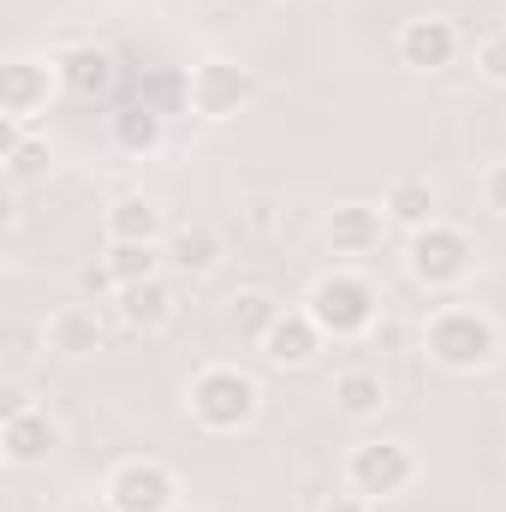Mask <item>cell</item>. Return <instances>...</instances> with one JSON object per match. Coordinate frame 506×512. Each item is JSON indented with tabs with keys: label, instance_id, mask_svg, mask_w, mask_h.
Listing matches in <instances>:
<instances>
[{
	"label": "cell",
	"instance_id": "ffe728a7",
	"mask_svg": "<svg viewBox=\"0 0 506 512\" xmlns=\"http://www.w3.org/2000/svg\"><path fill=\"white\" fill-rule=\"evenodd\" d=\"M137 102H149L161 120H173V114H191V72H185V66H143Z\"/></svg>",
	"mask_w": 506,
	"mask_h": 512
},
{
	"label": "cell",
	"instance_id": "484cf974",
	"mask_svg": "<svg viewBox=\"0 0 506 512\" xmlns=\"http://www.w3.org/2000/svg\"><path fill=\"white\" fill-rule=\"evenodd\" d=\"M483 203H489L495 215H506V161H495V167L483 173Z\"/></svg>",
	"mask_w": 506,
	"mask_h": 512
},
{
	"label": "cell",
	"instance_id": "d6986e66",
	"mask_svg": "<svg viewBox=\"0 0 506 512\" xmlns=\"http://www.w3.org/2000/svg\"><path fill=\"white\" fill-rule=\"evenodd\" d=\"M161 251H167V268L203 280V274H215V262H221V239H215L209 227H179V233L161 239Z\"/></svg>",
	"mask_w": 506,
	"mask_h": 512
},
{
	"label": "cell",
	"instance_id": "3957f363",
	"mask_svg": "<svg viewBox=\"0 0 506 512\" xmlns=\"http://www.w3.org/2000/svg\"><path fill=\"white\" fill-rule=\"evenodd\" d=\"M304 310L316 316V328H322L328 340H364L381 322V292H376V280H364V274H352V268H328V274L310 286Z\"/></svg>",
	"mask_w": 506,
	"mask_h": 512
},
{
	"label": "cell",
	"instance_id": "e0dca14e",
	"mask_svg": "<svg viewBox=\"0 0 506 512\" xmlns=\"http://www.w3.org/2000/svg\"><path fill=\"white\" fill-rule=\"evenodd\" d=\"M381 215H387L393 227H405V233L429 227V221H435V185H429V179H417V173L393 179V185H387V197H381Z\"/></svg>",
	"mask_w": 506,
	"mask_h": 512
},
{
	"label": "cell",
	"instance_id": "4316f807",
	"mask_svg": "<svg viewBox=\"0 0 506 512\" xmlns=\"http://www.w3.org/2000/svg\"><path fill=\"white\" fill-rule=\"evenodd\" d=\"M84 292H96V298H102V292H120L114 274H108V262H90V268H84Z\"/></svg>",
	"mask_w": 506,
	"mask_h": 512
},
{
	"label": "cell",
	"instance_id": "d4e9b609",
	"mask_svg": "<svg viewBox=\"0 0 506 512\" xmlns=\"http://www.w3.org/2000/svg\"><path fill=\"white\" fill-rule=\"evenodd\" d=\"M477 72H483L489 84H506V30H489V36L477 42Z\"/></svg>",
	"mask_w": 506,
	"mask_h": 512
},
{
	"label": "cell",
	"instance_id": "30bf717a",
	"mask_svg": "<svg viewBox=\"0 0 506 512\" xmlns=\"http://www.w3.org/2000/svg\"><path fill=\"white\" fill-rule=\"evenodd\" d=\"M399 60L411 72H441L459 60V24L441 18V12H423V18H405L399 24Z\"/></svg>",
	"mask_w": 506,
	"mask_h": 512
},
{
	"label": "cell",
	"instance_id": "603a6c76",
	"mask_svg": "<svg viewBox=\"0 0 506 512\" xmlns=\"http://www.w3.org/2000/svg\"><path fill=\"white\" fill-rule=\"evenodd\" d=\"M36 173H48V143L6 120V179L24 185V179H36Z\"/></svg>",
	"mask_w": 506,
	"mask_h": 512
},
{
	"label": "cell",
	"instance_id": "83f0119b",
	"mask_svg": "<svg viewBox=\"0 0 506 512\" xmlns=\"http://www.w3.org/2000/svg\"><path fill=\"white\" fill-rule=\"evenodd\" d=\"M322 512H376V501H364V495H334Z\"/></svg>",
	"mask_w": 506,
	"mask_h": 512
},
{
	"label": "cell",
	"instance_id": "f1b7e54d",
	"mask_svg": "<svg viewBox=\"0 0 506 512\" xmlns=\"http://www.w3.org/2000/svg\"><path fill=\"white\" fill-rule=\"evenodd\" d=\"M18 405H30V399H24V387L6 382V387H0V411H18Z\"/></svg>",
	"mask_w": 506,
	"mask_h": 512
},
{
	"label": "cell",
	"instance_id": "5bb4252c",
	"mask_svg": "<svg viewBox=\"0 0 506 512\" xmlns=\"http://www.w3.org/2000/svg\"><path fill=\"white\" fill-rule=\"evenodd\" d=\"M381 227H387L381 209H370V203H340L328 215V251L334 256H370L381 245Z\"/></svg>",
	"mask_w": 506,
	"mask_h": 512
},
{
	"label": "cell",
	"instance_id": "f546056e",
	"mask_svg": "<svg viewBox=\"0 0 506 512\" xmlns=\"http://www.w3.org/2000/svg\"><path fill=\"white\" fill-rule=\"evenodd\" d=\"M191 6H227V0H191Z\"/></svg>",
	"mask_w": 506,
	"mask_h": 512
},
{
	"label": "cell",
	"instance_id": "9a60e30c",
	"mask_svg": "<svg viewBox=\"0 0 506 512\" xmlns=\"http://www.w3.org/2000/svg\"><path fill=\"white\" fill-rule=\"evenodd\" d=\"M108 131H114V149H120V155H137V161H143V155H155V149H161L167 120H161L149 102H137V96H131V102H120V108L108 114Z\"/></svg>",
	"mask_w": 506,
	"mask_h": 512
},
{
	"label": "cell",
	"instance_id": "ac0fdd59",
	"mask_svg": "<svg viewBox=\"0 0 506 512\" xmlns=\"http://www.w3.org/2000/svg\"><path fill=\"white\" fill-rule=\"evenodd\" d=\"M161 239H167V227L149 197H120L108 209V245H161Z\"/></svg>",
	"mask_w": 506,
	"mask_h": 512
},
{
	"label": "cell",
	"instance_id": "52a82bcc",
	"mask_svg": "<svg viewBox=\"0 0 506 512\" xmlns=\"http://www.w3.org/2000/svg\"><path fill=\"white\" fill-rule=\"evenodd\" d=\"M60 96V66L36 60V54H12L0 66V114L12 126H30L36 114H48V102Z\"/></svg>",
	"mask_w": 506,
	"mask_h": 512
},
{
	"label": "cell",
	"instance_id": "7402d4cb",
	"mask_svg": "<svg viewBox=\"0 0 506 512\" xmlns=\"http://www.w3.org/2000/svg\"><path fill=\"white\" fill-rule=\"evenodd\" d=\"M108 274H114V286H137V280H155L161 268H167V251L161 245H108Z\"/></svg>",
	"mask_w": 506,
	"mask_h": 512
},
{
	"label": "cell",
	"instance_id": "7c38bea8",
	"mask_svg": "<svg viewBox=\"0 0 506 512\" xmlns=\"http://www.w3.org/2000/svg\"><path fill=\"white\" fill-rule=\"evenodd\" d=\"M322 328H316V316L310 310H280L274 316V328L262 334V358L274 364V370H304L316 352H322Z\"/></svg>",
	"mask_w": 506,
	"mask_h": 512
},
{
	"label": "cell",
	"instance_id": "4fadbf2b",
	"mask_svg": "<svg viewBox=\"0 0 506 512\" xmlns=\"http://www.w3.org/2000/svg\"><path fill=\"white\" fill-rule=\"evenodd\" d=\"M114 310H120V322H126L131 334H161V328L173 322L179 298H173V286H167V280L155 274V280L120 286V292H114Z\"/></svg>",
	"mask_w": 506,
	"mask_h": 512
},
{
	"label": "cell",
	"instance_id": "8992f818",
	"mask_svg": "<svg viewBox=\"0 0 506 512\" xmlns=\"http://www.w3.org/2000/svg\"><path fill=\"white\" fill-rule=\"evenodd\" d=\"M251 96H256L251 66H239V60H197L191 66V114L197 120H209V126L239 120L251 108Z\"/></svg>",
	"mask_w": 506,
	"mask_h": 512
},
{
	"label": "cell",
	"instance_id": "44dd1931",
	"mask_svg": "<svg viewBox=\"0 0 506 512\" xmlns=\"http://www.w3.org/2000/svg\"><path fill=\"white\" fill-rule=\"evenodd\" d=\"M334 405H340L346 417H358V423L376 417L381 405H387V382H381V370H364V364H358V370H340V376H334Z\"/></svg>",
	"mask_w": 506,
	"mask_h": 512
},
{
	"label": "cell",
	"instance_id": "277c9868",
	"mask_svg": "<svg viewBox=\"0 0 506 512\" xmlns=\"http://www.w3.org/2000/svg\"><path fill=\"white\" fill-rule=\"evenodd\" d=\"M471 268H477L471 233H459V227H447V221L417 227L411 245H405V274H411L423 292H453V286L471 280Z\"/></svg>",
	"mask_w": 506,
	"mask_h": 512
},
{
	"label": "cell",
	"instance_id": "ba28073f",
	"mask_svg": "<svg viewBox=\"0 0 506 512\" xmlns=\"http://www.w3.org/2000/svg\"><path fill=\"white\" fill-rule=\"evenodd\" d=\"M108 512H179V477L161 459H126L108 477Z\"/></svg>",
	"mask_w": 506,
	"mask_h": 512
},
{
	"label": "cell",
	"instance_id": "6da1fadb",
	"mask_svg": "<svg viewBox=\"0 0 506 512\" xmlns=\"http://www.w3.org/2000/svg\"><path fill=\"white\" fill-rule=\"evenodd\" d=\"M423 352H429V364H441L453 376H477L501 358V328L477 304H441L423 322Z\"/></svg>",
	"mask_w": 506,
	"mask_h": 512
},
{
	"label": "cell",
	"instance_id": "7a4b0ae2",
	"mask_svg": "<svg viewBox=\"0 0 506 512\" xmlns=\"http://www.w3.org/2000/svg\"><path fill=\"white\" fill-rule=\"evenodd\" d=\"M185 405H191V417H197L209 435H239V429H251L256 411H262V387H256V376L239 370V364H209V370L191 376Z\"/></svg>",
	"mask_w": 506,
	"mask_h": 512
},
{
	"label": "cell",
	"instance_id": "cb8c5ba5",
	"mask_svg": "<svg viewBox=\"0 0 506 512\" xmlns=\"http://www.w3.org/2000/svg\"><path fill=\"white\" fill-rule=\"evenodd\" d=\"M274 316H280V304H274L268 292H239V298H233V334L251 340V346H262V334L274 328Z\"/></svg>",
	"mask_w": 506,
	"mask_h": 512
},
{
	"label": "cell",
	"instance_id": "9c48e42d",
	"mask_svg": "<svg viewBox=\"0 0 506 512\" xmlns=\"http://www.w3.org/2000/svg\"><path fill=\"white\" fill-rule=\"evenodd\" d=\"M60 441H66V435H60V423H54L48 405H18V411L0 417V453H6L12 471L48 465V459L60 453Z\"/></svg>",
	"mask_w": 506,
	"mask_h": 512
},
{
	"label": "cell",
	"instance_id": "8fae6325",
	"mask_svg": "<svg viewBox=\"0 0 506 512\" xmlns=\"http://www.w3.org/2000/svg\"><path fill=\"white\" fill-rule=\"evenodd\" d=\"M54 66H60V90H72L78 102H102V96H114V84H120V60H114L108 48H96V42L60 48Z\"/></svg>",
	"mask_w": 506,
	"mask_h": 512
},
{
	"label": "cell",
	"instance_id": "5b68a950",
	"mask_svg": "<svg viewBox=\"0 0 506 512\" xmlns=\"http://www.w3.org/2000/svg\"><path fill=\"white\" fill-rule=\"evenodd\" d=\"M346 483L364 501H399L417 483V453L405 441H358L346 459Z\"/></svg>",
	"mask_w": 506,
	"mask_h": 512
},
{
	"label": "cell",
	"instance_id": "2e32d148",
	"mask_svg": "<svg viewBox=\"0 0 506 512\" xmlns=\"http://www.w3.org/2000/svg\"><path fill=\"white\" fill-rule=\"evenodd\" d=\"M48 352H60V358H96V352H102V322H96V310H84V304L54 310V316H48Z\"/></svg>",
	"mask_w": 506,
	"mask_h": 512
}]
</instances>
